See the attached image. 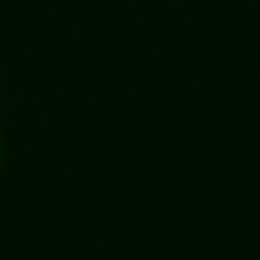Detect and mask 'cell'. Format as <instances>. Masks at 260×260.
Instances as JSON below:
<instances>
[{
	"label": "cell",
	"instance_id": "cell-1",
	"mask_svg": "<svg viewBox=\"0 0 260 260\" xmlns=\"http://www.w3.org/2000/svg\"><path fill=\"white\" fill-rule=\"evenodd\" d=\"M3 164H6V146L0 141V171H3Z\"/></svg>",
	"mask_w": 260,
	"mask_h": 260
}]
</instances>
